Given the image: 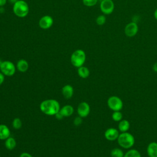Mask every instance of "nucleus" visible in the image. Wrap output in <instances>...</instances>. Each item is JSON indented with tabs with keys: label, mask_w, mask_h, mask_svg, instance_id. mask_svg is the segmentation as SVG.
<instances>
[{
	"label": "nucleus",
	"mask_w": 157,
	"mask_h": 157,
	"mask_svg": "<svg viewBox=\"0 0 157 157\" xmlns=\"http://www.w3.org/2000/svg\"><path fill=\"white\" fill-rule=\"evenodd\" d=\"M60 105L58 101L48 99L43 101L40 104V110L47 115H55L60 110Z\"/></svg>",
	"instance_id": "1"
},
{
	"label": "nucleus",
	"mask_w": 157,
	"mask_h": 157,
	"mask_svg": "<svg viewBox=\"0 0 157 157\" xmlns=\"http://www.w3.org/2000/svg\"><path fill=\"white\" fill-rule=\"evenodd\" d=\"M117 140L118 145L124 149L131 148L135 143L134 136L128 131L120 133Z\"/></svg>",
	"instance_id": "2"
},
{
	"label": "nucleus",
	"mask_w": 157,
	"mask_h": 157,
	"mask_svg": "<svg viewBox=\"0 0 157 157\" xmlns=\"http://www.w3.org/2000/svg\"><path fill=\"white\" fill-rule=\"evenodd\" d=\"M13 12L14 14L20 18H23L29 13V6L26 1L18 0L13 5Z\"/></svg>",
	"instance_id": "3"
},
{
	"label": "nucleus",
	"mask_w": 157,
	"mask_h": 157,
	"mask_svg": "<svg viewBox=\"0 0 157 157\" xmlns=\"http://www.w3.org/2000/svg\"><path fill=\"white\" fill-rule=\"evenodd\" d=\"M85 61L86 53L82 49L75 50L71 56V62L72 64L77 68L83 66Z\"/></svg>",
	"instance_id": "4"
},
{
	"label": "nucleus",
	"mask_w": 157,
	"mask_h": 157,
	"mask_svg": "<svg viewBox=\"0 0 157 157\" xmlns=\"http://www.w3.org/2000/svg\"><path fill=\"white\" fill-rule=\"evenodd\" d=\"M107 104L109 108L113 111H120L123 107L122 100L117 96H110L107 99Z\"/></svg>",
	"instance_id": "5"
},
{
	"label": "nucleus",
	"mask_w": 157,
	"mask_h": 157,
	"mask_svg": "<svg viewBox=\"0 0 157 157\" xmlns=\"http://www.w3.org/2000/svg\"><path fill=\"white\" fill-rule=\"evenodd\" d=\"M1 72L6 76H12L16 71V66L10 61H3L1 67Z\"/></svg>",
	"instance_id": "6"
},
{
	"label": "nucleus",
	"mask_w": 157,
	"mask_h": 157,
	"mask_svg": "<svg viewBox=\"0 0 157 157\" xmlns=\"http://www.w3.org/2000/svg\"><path fill=\"white\" fill-rule=\"evenodd\" d=\"M99 7L104 15H110L114 10L115 4L112 0H102Z\"/></svg>",
	"instance_id": "7"
},
{
	"label": "nucleus",
	"mask_w": 157,
	"mask_h": 157,
	"mask_svg": "<svg viewBox=\"0 0 157 157\" xmlns=\"http://www.w3.org/2000/svg\"><path fill=\"white\" fill-rule=\"evenodd\" d=\"M138 31H139V26L137 23L132 21L128 23L125 26L124 29L125 35L129 37H132L135 36L137 34Z\"/></svg>",
	"instance_id": "8"
},
{
	"label": "nucleus",
	"mask_w": 157,
	"mask_h": 157,
	"mask_svg": "<svg viewBox=\"0 0 157 157\" xmlns=\"http://www.w3.org/2000/svg\"><path fill=\"white\" fill-rule=\"evenodd\" d=\"M90 113V106L86 102H80L77 107V113L82 118L86 117Z\"/></svg>",
	"instance_id": "9"
},
{
	"label": "nucleus",
	"mask_w": 157,
	"mask_h": 157,
	"mask_svg": "<svg viewBox=\"0 0 157 157\" xmlns=\"http://www.w3.org/2000/svg\"><path fill=\"white\" fill-rule=\"evenodd\" d=\"M53 23V18L48 15H45L42 17L39 21V25L43 29H49Z\"/></svg>",
	"instance_id": "10"
},
{
	"label": "nucleus",
	"mask_w": 157,
	"mask_h": 157,
	"mask_svg": "<svg viewBox=\"0 0 157 157\" xmlns=\"http://www.w3.org/2000/svg\"><path fill=\"white\" fill-rule=\"evenodd\" d=\"M120 132L118 129L115 128H107L104 132V137L109 141H115L117 140Z\"/></svg>",
	"instance_id": "11"
},
{
	"label": "nucleus",
	"mask_w": 157,
	"mask_h": 157,
	"mask_svg": "<svg viewBox=\"0 0 157 157\" xmlns=\"http://www.w3.org/2000/svg\"><path fill=\"white\" fill-rule=\"evenodd\" d=\"M147 153L148 157H157V142H151L147 145Z\"/></svg>",
	"instance_id": "12"
},
{
	"label": "nucleus",
	"mask_w": 157,
	"mask_h": 157,
	"mask_svg": "<svg viewBox=\"0 0 157 157\" xmlns=\"http://www.w3.org/2000/svg\"><path fill=\"white\" fill-rule=\"evenodd\" d=\"M61 93L64 98L70 99L73 96L74 88L69 84L65 85L64 86H63V87L61 89Z\"/></svg>",
	"instance_id": "13"
},
{
	"label": "nucleus",
	"mask_w": 157,
	"mask_h": 157,
	"mask_svg": "<svg viewBox=\"0 0 157 157\" xmlns=\"http://www.w3.org/2000/svg\"><path fill=\"white\" fill-rule=\"evenodd\" d=\"M29 67V64L28 61L25 59H19L16 65V68L18 69V71L21 72H25L28 71Z\"/></svg>",
	"instance_id": "14"
},
{
	"label": "nucleus",
	"mask_w": 157,
	"mask_h": 157,
	"mask_svg": "<svg viewBox=\"0 0 157 157\" xmlns=\"http://www.w3.org/2000/svg\"><path fill=\"white\" fill-rule=\"evenodd\" d=\"M74 111V107L69 104L63 106L59 110V112L61 113V114L64 117H70L73 114Z\"/></svg>",
	"instance_id": "15"
},
{
	"label": "nucleus",
	"mask_w": 157,
	"mask_h": 157,
	"mask_svg": "<svg viewBox=\"0 0 157 157\" xmlns=\"http://www.w3.org/2000/svg\"><path fill=\"white\" fill-rule=\"evenodd\" d=\"M10 131L9 128L4 124H0V140H6L10 137Z\"/></svg>",
	"instance_id": "16"
},
{
	"label": "nucleus",
	"mask_w": 157,
	"mask_h": 157,
	"mask_svg": "<svg viewBox=\"0 0 157 157\" xmlns=\"http://www.w3.org/2000/svg\"><path fill=\"white\" fill-rule=\"evenodd\" d=\"M130 128V123L126 119H122L118 122V129L121 132H128Z\"/></svg>",
	"instance_id": "17"
},
{
	"label": "nucleus",
	"mask_w": 157,
	"mask_h": 157,
	"mask_svg": "<svg viewBox=\"0 0 157 157\" xmlns=\"http://www.w3.org/2000/svg\"><path fill=\"white\" fill-rule=\"evenodd\" d=\"M77 73L80 77L82 78H86L89 77L90 72L89 69L86 66H80L78 67L77 69Z\"/></svg>",
	"instance_id": "18"
},
{
	"label": "nucleus",
	"mask_w": 157,
	"mask_h": 157,
	"mask_svg": "<svg viewBox=\"0 0 157 157\" xmlns=\"http://www.w3.org/2000/svg\"><path fill=\"white\" fill-rule=\"evenodd\" d=\"M17 145L16 140L12 137H9L5 140V147L9 150H12Z\"/></svg>",
	"instance_id": "19"
},
{
	"label": "nucleus",
	"mask_w": 157,
	"mask_h": 157,
	"mask_svg": "<svg viewBox=\"0 0 157 157\" xmlns=\"http://www.w3.org/2000/svg\"><path fill=\"white\" fill-rule=\"evenodd\" d=\"M124 157H141V154L137 150L130 148L124 153Z\"/></svg>",
	"instance_id": "20"
},
{
	"label": "nucleus",
	"mask_w": 157,
	"mask_h": 157,
	"mask_svg": "<svg viewBox=\"0 0 157 157\" xmlns=\"http://www.w3.org/2000/svg\"><path fill=\"white\" fill-rule=\"evenodd\" d=\"M124 153L120 148H114L110 151L111 157H124Z\"/></svg>",
	"instance_id": "21"
},
{
	"label": "nucleus",
	"mask_w": 157,
	"mask_h": 157,
	"mask_svg": "<svg viewBox=\"0 0 157 157\" xmlns=\"http://www.w3.org/2000/svg\"><path fill=\"white\" fill-rule=\"evenodd\" d=\"M112 118L114 121L119 122L123 119V113L120 111H113L112 114Z\"/></svg>",
	"instance_id": "22"
},
{
	"label": "nucleus",
	"mask_w": 157,
	"mask_h": 157,
	"mask_svg": "<svg viewBox=\"0 0 157 157\" xmlns=\"http://www.w3.org/2000/svg\"><path fill=\"white\" fill-rule=\"evenodd\" d=\"M12 127L15 129H19L22 126V121L20 118H15L12 123Z\"/></svg>",
	"instance_id": "23"
},
{
	"label": "nucleus",
	"mask_w": 157,
	"mask_h": 157,
	"mask_svg": "<svg viewBox=\"0 0 157 157\" xmlns=\"http://www.w3.org/2000/svg\"><path fill=\"white\" fill-rule=\"evenodd\" d=\"M106 22V17L104 15H100L97 17L96 19V23L99 26L104 25Z\"/></svg>",
	"instance_id": "24"
},
{
	"label": "nucleus",
	"mask_w": 157,
	"mask_h": 157,
	"mask_svg": "<svg viewBox=\"0 0 157 157\" xmlns=\"http://www.w3.org/2000/svg\"><path fill=\"white\" fill-rule=\"evenodd\" d=\"M98 0H82L84 6L87 7L94 6L98 3Z\"/></svg>",
	"instance_id": "25"
},
{
	"label": "nucleus",
	"mask_w": 157,
	"mask_h": 157,
	"mask_svg": "<svg viewBox=\"0 0 157 157\" xmlns=\"http://www.w3.org/2000/svg\"><path fill=\"white\" fill-rule=\"evenodd\" d=\"M73 123H74V124L75 126H80L82 124V117H80V116L75 117L74 118V122Z\"/></svg>",
	"instance_id": "26"
},
{
	"label": "nucleus",
	"mask_w": 157,
	"mask_h": 157,
	"mask_svg": "<svg viewBox=\"0 0 157 157\" xmlns=\"http://www.w3.org/2000/svg\"><path fill=\"white\" fill-rule=\"evenodd\" d=\"M19 157H33L32 155L31 154H29V153H27V152H23V153H21Z\"/></svg>",
	"instance_id": "27"
},
{
	"label": "nucleus",
	"mask_w": 157,
	"mask_h": 157,
	"mask_svg": "<svg viewBox=\"0 0 157 157\" xmlns=\"http://www.w3.org/2000/svg\"><path fill=\"white\" fill-rule=\"evenodd\" d=\"M55 116L56 118L58 119V120H61V119H62L63 118H64V117L63 116V115L61 114V113L59 111L58 113H56L55 115Z\"/></svg>",
	"instance_id": "28"
},
{
	"label": "nucleus",
	"mask_w": 157,
	"mask_h": 157,
	"mask_svg": "<svg viewBox=\"0 0 157 157\" xmlns=\"http://www.w3.org/2000/svg\"><path fill=\"white\" fill-rule=\"evenodd\" d=\"M4 81V75L1 72H0V85L3 83Z\"/></svg>",
	"instance_id": "29"
},
{
	"label": "nucleus",
	"mask_w": 157,
	"mask_h": 157,
	"mask_svg": "<svg viewBox=\"0 0 157 157\" xmlns=\"http://www.w3.org/2000/svg\"><path fill=\"white\" fill-rule=\"evenodd\" d=\"M152 69H153V70L154 72H155L157 73V61L155 62V63L153 64V67H152Z\"/></svg>",
	"instance_id": "30"
},
{
	"label": "nucleus",
	"mask_w": 157,
	"mask_h": 157,
	"mask_svg": "<svg viewBox=\"0 0 157 157\" xmlns=\"http://www.w3.org/2000/svg\"><path fill=\"white\" fill-rule=\"evenodd\" d=\"M7 0H0V7H3L7 3Z\"/></svg>",
	"instance_id": "31"
},
{
	"label": "nucleus",
	"mask_w": 157,
	"mask_h": 157,
	"mask_svg": "<svg viewBox=\"0 0 157 157\" xmlns=\"http://www.w3.org/2000/svg\"><path fill=\"white\" fill-rule=\"evenodd\" d=\"M153 15H154V18H155V20H157V8L154 11V13H153Z\"/></svg>",
	"instance_id": "32"
},
{
	"label": "nucleus",
	"mask_w": 157,
	"mask_h": 157,
	"mask_svg": "<svg viewBox=\"0 0 157 157\" xmlns=\"http://www.w3.org/2000/svg\"><path fill=\"white\" fill-rule=\"evenodd\" d=\"M9 1V2H10V3H11V4H12L13 5L15 4V3H16L18 0H8Z\"/></svg>",
	"instance_id": "33"
},
{
	"label": "nucleus",
	"mask_w": 157,
	"mask_h": 157,
	"mask_svg": "<svg viewBox=\"0 0 157 157\" xmlns=\"http://www.w3.org/2000/svg\"><path fill=\"white\" fill-rule=\"evenodd\" d=\"M2 62H3V61L0 58V67H1V64H2Z\"/></svg>",
	"instance_id": "34"
},
{
	"label": "nucleus",
	"mask_w": 157,
	"mask_h": 157,
	"mask_svg": "<svg viewBox=\"0 0 157 157\" xmlns=\"http://www.w3.org/2000/svg\"><path fill=\"white\" fill-rule=\"evenodd\" d=\"M23 1H26V0H23Z\"/></svg>",
	"instance_id": "35"
},
{
	"label": "nucleus",
	"mask_w": 157,
	"mask_h": 157,
	"mask_svg": "<svg viewBox=\"0 0 157 157\" xmlns=\"http://www.w3.org/2000/svg\"><path fill=\"white\" fill-rule=\"evenodd\" d=\"M35 157H37V156H35Z\"/></svg>",
	"instance_id": "36"
},
{
	"label": "nucleus",
	"mask_w": 157,
	"mask_h": 157,
	"mask_svg": "<svg viewBox=\"0 0 157 157\" xmlns=\"http://www.w3.org/2000/svg\"><path fill=\"white\" fill-rule=\"evenodd\" d=\"M100 1H102V0H100Z\"/></svg>",
	"instance_id": "37"
}]
</instances>
